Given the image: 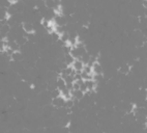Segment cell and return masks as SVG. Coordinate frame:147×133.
Segmentation results:
<instances>
[{
	"label": "cell",
	"mask_w": 147,
	"mask_h": 133,
	"mask_svg": "<svg viewBox=\"0 0 147 133\" xmlns=\"http://www.w3.org/2000/svg\"><path fill=\"white\" fill-rule=\"evenodd\" d=\"M71 66L73 68V70L76 73H81L82 71H83V69H84L85 64L81 59H75Z\"/></svg>",
	"instance_id": "6da1fadb"
},
{
	"label": "cell",
	"mask_w": 147,
	"mask_h": 133,
	"mask_svg": "<svg viewBox=\"0 0 147 133\" xmlns=\"http://www.w3.org/2000/svg\"><path fill=\"white\" fill-rule=\"evenodd\" d=\"M65 103H66V100L61 96L55 97V98H54V100H53V104H54L55 106H57V107L65 106Z\"/></svg>",
	"instance_id": "7a4b0ae2"
},
{
	"label": "cell",
	"mask_w": 147,
	"mask_h": 133,
	"mask_svg": "<svg viewBox=\"0 0 147 133\" xmlns=\"http://www.w3.org/2000/svg\"><path fill=\"white\" fill-rule=\"evenodd\" d=\"M23 28H24V31L26 32V33H32L33 32V25L31 23H24L23 24Z\"/></svg>",
	"instance_id": "3957f363"
},
{
	"label": "cell",
	"mask_w": 147,
	"mask_h": 133,
	"mask_svg": "<svg viewBox=\"0 0 147 133\" xmlns=\"http://www.w3.org/2000/svg\"><path fill=\"white\" fill-rule=\"evenodd\" d=\"M144 15H145V17L147 18V8H144Z\"/></svg>",
	"instance_id": "277c9868"
}]
</instances>
